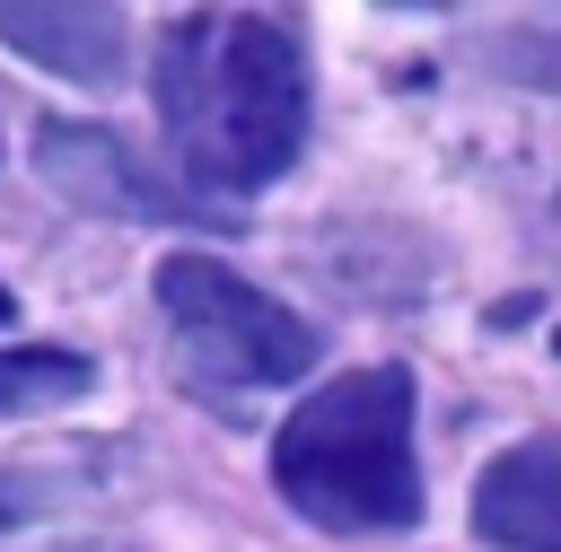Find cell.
<instances>
[{
	"label": "cell",
	"mask_w": 561,
	"mask_h": 552,
	"mask_svg": "<svg viewBox=\"0 0 561 552\" xmlns=\"http://www.w3.org/2000/svg\"><path fill=\"white\" fill-rule=\"evenodd\" d=\"M158 123L202 193H263L307 149V44L272 9H193L149 53Z\"/></svg>",
	"instance_id": "cell-1"
},
{
	"label": "cell",
	"mask_w": 561,
	"mask_h": 552,
	"mask_svg": "<svg viewBox=\"0 0 561 552\" xmlns=\"http://www.w3.org/2000/svg\"><path fill=\"white\" fill-rule=\"evenodd\" d=\"M272 491L324 534H403V526H421L412 368L368 359V368L324 377L272 438Z\"/></svg>",
	"instance_id": "cell-2"
},
{
	"label": "cell",
	"mask_w": 561,
	"mask_h": 552,
	"mask_svg": "<svg viewBox=\"0 0 561 552\" xmlns=\"http://www.w3.org/2000/svg\"><path fill=\"white\" fill-rule=\"evenodd\" d=\"M158 315L175 324L184 359L228 377V386H289L316 368V324L289 315L280 298H263L245 272H228L219 254H167L158 263Z\"/></svg>",
	"instance_id": "cell-3"
},
{
	"label": "cell",
	"mask_w": 561,
	"mask_h": 552,
	"mask_svg": "<svg viewBox=\"0 0 561 552\" xmlns=\"http://www.w3.org/2000/svg\"><path fill=\"white\" fill-rule=\"evenodd\" d=\"M473 534L500 552H561V429H535L473 473Z\"/></svg>",
	"instance_id": "cell-4"
},
{
	"label": "cell",
	"mask_w": 561,
	"mask_h": 552,
	"mask_svg": "<svg viewBox=\"0 0 561 552\" xmlns=\"http://www.w3.org/2000/svg\"><path fill=\"white\" fill-rule=\"evenodd\" d=\"M0 44L26 53L53 79L114 88L131 70V18L123 9H70V0H0Z\"/></svg>",
	"instance_id": "cell-5"
},
{
	"label": "cell",
	"mask_w": 561,
	"mask_h": 552,
	"mask_svg": "<svg viewBox=\"0 0 561 552\" xmlns=\"http://www.w3.org/2000/svg\"><path fill=\"white\" fill-rule=\"evenodd\" d=\"M35 158H44V175H53L70 202L158 210V184L123 158V140H105V131H88V123H44V131H35Z\"/></svg>",
	"instance_id": "cell-6"
},
{
	"label": "cell",
	"mask_w": 561,
	"mask_h": 552,
	"mask_svg": "<svg viewBox=\"0 0 561 552\" xmlns=\"http://www.w3.org/2000/svg\"><path fill=\"white\" fill-rule=\"evenodd\" d=\"M88 359L79 350H53V342H18L0 350V412H61L88 394Z\"/></svg>",
	"instance_id": "cell-7"
},
{
	"label": "cell",
	"mask_w": 561,
	"mask_h": 552,
	"mask_svg": "<svg viewBox=\"0 0 561 552\" xmlns=\"http://www.w3.org/2000/svg\"><path fill=\"white\" fill-rule=\"evenodd\" d=\"M500 61L526 70V79H543V88H561V26L552 35H526V44H500Z\"/></svg>",
	"instance_id": "cell-8"
},
{
	"label": "cell",
	"mask_w": 561,
	"mask_h": 552,
	"mask_svg": "<svg viewBox=\"0 0 561 552\" xmlns=\"http://www.w3.org/2000/svg\"><path fill=\"white\" fill-rule=\"evenodd\" d=\"M9 517H18V491H9V482H0V526H9Z\"/></svg>",
	"instance_id": "cell-9"
},
{
	"label": "cell",
	"mask_w": 561,
	"mask_h": 552,
	"mask_svg": "<svg viewBox=\"0 0 561 552\" xmlns=\"http://www.w3.org/2000/svg\"><path fill=\"white\" fill-rule=\"evenodd\" d=\"M9 315H18V298H9V289H0V324H9Z\"/></svg>",
	"instance_id": "cell-10"
}]
</instances>
